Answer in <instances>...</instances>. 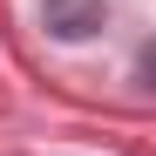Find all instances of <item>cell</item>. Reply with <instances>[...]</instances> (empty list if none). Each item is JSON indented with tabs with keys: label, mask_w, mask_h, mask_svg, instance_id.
I'll list each match as a JSON object with an SVG mask.
<instances>
[{
	"label": "cell",
	"mask_w": 156,
	"mask_h": 156,
	"mask_svg": "<svg viewBox=\"0 0 156 156\" xmlns=\"http://www.w3.org/2000/svg\"><path fill=\"white\" fill-rule=\"evenodd\" d=\"M102 14H109L102 0H41V20H48L61 41H82V34H95V27H102Z\"/></svg>",
	"instance_id": "cell-1"
}]
</instances>
